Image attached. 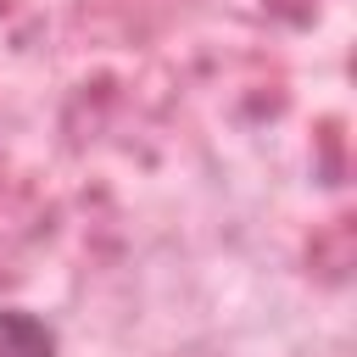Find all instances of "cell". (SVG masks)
I'll use <instances>...</instances> for the list:
<instances>
[{
	"instance_id": "6da1fadb",
	"label": "cell",
	"mask_w": 357,
	"mask_h": 357,
	"mask_svg": "<svg viewBox=\"0 0 357 357\" xmlns=\"http://www.w3.org/2000/svg\"><path fill=\"white\" fill-rule=\"evenodd\" d=\"M0 357H61V340L39 312L0 307Z\"/></svg>"
}]
</instances>
